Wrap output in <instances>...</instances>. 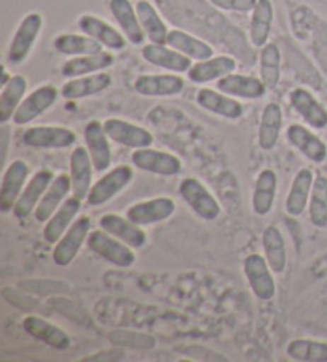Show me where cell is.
<instances>
[{
  "label": "cell",
  "instance_id": "12",
  "mask_svg": "<svg viewBox=\"0 0 327 362\" xmlns=\"http://www.w3.org/2000/svg\"><path fill=\"white\" fill-rule=\"evenodd\" d=\"M176 212V202L169 197H159L136 203L128 208L127 217L139 227L155 226L168 221Z\"/></svg>",
  "mask_w": 327,
  "mask_h": 362
},
{
  "label": "cell",
  "instance_id": "30",
  "mask_svg": "<svg viewBox=\"0 0 327 362\" xmlns=\"http://www.w3.org/2000/svg\"><path fill=\"white\" fill-rule=\"evenodd\" d=\"M115 58L109 52H101L96 54H85V56H74L66 61L61 67V76L66 78H77L90 74L104 72L105 69L114 66Z\"/></svg>",
  "mask_w": 327,
  "mask_h": 362
},
{
  "label": "cell",
  "instance_id": "33",
  "mask_svg": "<svg viewBox=\"0 0 327 362\" xmlns=\"http://www.w3.org/2000/svg\"><path fill=\"white\" fill-rule=\"evenodd\" d=\"M276 189H278V176H276V173L270 170V168L262 170L259 176H257L253 199H251V206H253L256 216L263 217L270 214L275 204Z\"/></svg>",
  "mask_w": 327,
  "mask_h": 362
},
{
  "label": "cell",
  "instance_id": "11",
  "mask_svg": "<svg viewBox=\"0 0 327 362\" xmlns=\"http://www.w3.org/2000/svg\"><path fill=\"white\" fill-rule=\"evenodd\" d=\"M110 141L128 148H146L154 146V136L149 129L122 118H107L103 123Z\"/></svg>",
  "mask_w": 327,
  "mask_h": 362
},
{
  "label": "cell",
  "instance_id": "42",
  "mask_svg": "<svg viewBox=\"0 0 327 362\" xmlns=\"http://www.w3.org/2000/svg\"><path fill=\"white\" fill-rule=\"evenodd\" d=\"M286 354L300 362H327V343L311 339H295L289 341Z\"/></svg>",
  "mask_w": 327,
  "mask_h": 362
},
{
  "label": "cell",
  "instance_id": "37",
  "mask_svg": "<svg viewBox=\"0 0 327 362\" xmlns=\"http://www.w3.org/2000/svg\"><path fill=\"white\" fill-rule=\"evenodd\" d=\"M136 11L147 39L152 43H166L169 29L154 4H150L149 0H139L136 4Z\"/></svg>",
  "mask_w": 327,
  "mask_h": 362
},
{
  "label": "cell",
  "instance_id": "2",
  "mask_svg": "<svg viewBox=\"0 0 327 362\" xmlns=\"http://www.w3.org/2000/svg\"><path fill=\"white\" fill-rule=\"evenodd\" d=\"M43 28V16L37 11L26 15L18 24L13 37H11L8 52H7V61L11 66H21L24 61L29 58L30 52L35 45L37 39L42 33Z\"/></svg>",
  "mask_w": 327,
  "mask_h": 362
},
{
  "label": "cell",
  "instance_id": "40",
  "mask_svg": "<svg viewBox=\"0 0 327 362\" xmlns=\"http://www.w3.org/2000/svg\"><path fill=\"white\" fill-rule=\"evenodd\" d=\"M53 48L56 52L66 56H85L104 52V47L90 35L79 34H59L53 40Z\"/></svg>",
  "mask_w": 327,
  "mask_h": 362
},
{
  "label": "cell",
  "instance_id": "7",
  "mask_svg": "<svg viewBox=\"0 0 327 362\" xmlns=\"http://www.w3.org/2000/svg\"><path fill=\"white\" fill-rule=\"evenodd\" d=\"M77 142V134L66 127H30L23 133V144L39 151H58L72 147Z\"/></svg>",
  "mask_w": 327,
  "mask_h": 362
},
{
  "label": "cell",
  "instance_id": "34",
  "mask_svg": "<svg viewBox=\"0 0 327 362\" xmlns=\"http://www.w3.org/2000/svg\"><path fill=\"white\" fill-rule=\"evenodd\" d=\"M275 8L272 0H257V5L251 13L249 40L254 48H262L268 43L272 34Z\"/></svg>",
  "mask_w": 327,
  "mask_h": 362
},
{
  "label": "cell",
  "instance_id": "20",
  "mask_svg": "<svg viewBox=\"0 0 327 362\" xmlns=\"http://www.w3.org/2000/svg\"><path fill=\"white\" fill-rule=\"evenodd\" d=\"M99 227L133 249H142L147 245V233L142 227L131 222L127 216L123 217L114 212H107L99 219Z\"/></svg>",
  "mask_w": 327,
  "mask_h": 362
},
{
  "label": "cell",
  "instance_id": "10",
  "mask_svg": "<svg viewBox=\"0 0 327 362\" xmlns=\"http://www.w3.org/2000/svg\"><path fill=\"white\" fill-rule=\"evenodd\" d=\"M29 165L24 160H15L8 165L4 173L2 185H0V211L2 214H8L13 211L18 198L26 187L29 177Z\"/></svg>",
  "mask_w": 327,
  "mask_h": 362
},
{
  "label": "cell",
  "instance_id": "43",
  "mask_svg": "<svg viewBox=\"0 0 327 362\" xmlns=\"http://www.w3.org/2000/svg\"><path fill=\"white\" fill-rule=\"evenodd\" d=\"M107 339L115 346L134 348V349H152L156 346L155 337L142 332H134V330L117 329L107 334Z\"/></svg>",
  "mask_w": 327,
  "mask_h": 362
},
{
  "label": "cell",
  "instance_id": "27",
  "mask_svg": "<svg viewBox=\"0 0 327 362\" xmlns=\"http://www.w3.org/2000/svg\"><path fill=\"white\" fill-rule=\"evenodd\" d=\"M112 85V76L107 72H96L90 76L69 78V82L62 85L61 96L69 101H79L99 93L105 91Z\"/></svg>",
  "mask_w": 327,
  "mask_h": 362
},
{
  "label": "cell",
  "instance_id": "1",
  "mask_svg": "<svg viewBox=\"0 0 327 362\" xmlns=\"http://www.w3.org/2000/svg\"><path fill=\"white\" fill-rule=\"evenodd\" d=\"M86 247L96 254L98 257L118 268H130L136 264V254L133 252V247L110 233H107L103 228L90 232L86 240Z\"/></svg>",
  "mask_w": 327,
  "mask_h": 362
},
{
  "label": "cell",
  "instance_id": "15",
  "mask_svg": "<svg viewBox=\"0 0 327 362\" xmlns=\"http://www.w3.org/2000/svg\"><path fill=\"white\" fill-rule=\"evenodd\" d=\"M141 54L149 64L165 69V71L174 74H187L193 66V61L190 58H187L185 54H182L178 49L166 45V43L150 42L142 47Z\"/></svg>",
  "mask_w": 327,
  "mask_h": 362
},
{
  "label": "cell",
  "instance_id": "3",
  "mask_svg": "<svg viewBox=\"0 0 327 362\" xmlns=\"http://www.w3.org/2000/svg\"><path fill=\"white\" fill-rule=\"evenodd\" d=\"M180 198L200 219L216 221L222 214V208L216 197L207 190V187L201 180L195 177H185L179 185Z\"/></svg>",
  "mask_w": 327,
  "mask_h": 362
},
{
  "label": "cell",
  "instance_id": "45",
  "mask_svg": "<svg viewBox=\"0 0 327 362\" xmlns=\"http://www.w3.org/2000/svg\"><path fill=\"white\" fill-rule=\"evenodd\" d=\"M212 7L235 13H253L257 0H210Z\"/></svg>",
  "mask_w": 327,
  "mask_h": 362
},
{
  "label": "cell",
  "instance_id": "16",
  "mask_svg": "<svg viewBox=\"0 0 327 362\" xmlns=\"http://www.w3.org/2000/svg\"><path fill=\"white\" fill-rule=\"evenodd\" d=\"M54 174L48 170L37 171L34 176H30L26 187L18 198V202L13 208V214L16 219H28L30 214H34L37 206H39L43 193L47 192L50 184L53 182Z\"/></svg>",
  "mask_w": 327,
  "mask_h": 362
},
{
  "label": "cell",
  "instance_id": "19",
  "mask_svg": "<svg viewBox=\"0 0 327 362\" xmlns=\"http://www.w3.org/2000/svg\"><path fill=\"white\" fill-rule=\"evenodd\" d=\"M236 59L227 54H219L207 58L205 61L193 62L190 71L187 72V77L190 82L205 85L210 82H217L222 77L234 74L236 71Z\"/></svg>",
  "mask_w": 327,
  "mask_h": 362
},
{
  "label": "cell",
  "instance_id": "18",
  "mask_svg": "<svg viewBox=\"0 0 327 362\" xmlns=\"http://www.w3.org/2000/svg\"><path fill=\"white\" fill-rule=\"evenodd\" d=\"M84 137L94 171L105 173L112 165V148L109 136L104 131V124L98 120H91L84 129Z\"/></svg>",
  "mask_w": 327,
  "mask_h": 362
},
{
  "label": "cell",
  "instance_id": "39",
  "mask_svg": "<svg viewBox=\"0 0 327 362\" xmlns=\"http://www.w3.org/2000/svg\"><path fill=\"white\" fill-rule=\"evenodd\" d=\"M259 74L268 91L278 88L281 82V49L276 43L268 42L260 48Z\"/></svg>",
  "mask_w": 327,
  "mask_h": 362
},
{
  "label": "cell",
  "instance_id": "36",
  "mask_svg": "<svg viewBox=\"0 0 327 362\" xmlns=\"http://www.w3.org/2000/svg\"><path fill=\"white\" fill-rule=\"evenodd\" d=\"M262 247L265 252V259L268 262L275 274L285 273L287 265V251L285 236L276 227L270 226L262 233Z\"/></svg>",
  "mask_w": 327,
  "mask_h": 362
},
{
  "label": "cell",
  "instance_id": "32",
  "mask_svg": "<svg viewBox=\"0 0 327 362\" xmlns=\"http://www.w3.org/2000/svg\"><path fill=\"white\" fill-rule=\"evenodd\" d=\"M282 122H285V115H282L281 105L268 103L262 110L259 133H257V142L262 151H273L276 147L281 136Z\"/></svg>",
  "mask_w": 327,
  "mask_h": 362
},
{
  "label": "cell",
  "instance_id": "22",
  "mask_svg": "<svg viewBox=\"0 0 327 362\" xmlns=\"http://www.w3.org/2000/svg\"><path fill=\"white\" fill-rule=\"evenodd\" d=\"M216 86L219 91L225 93L231 98L238 99H246V101H256L265 96L268 91L267 86L263 85L260 77L253 76H243V74H229V76L217 80Z\"/></svg>",
  "mask_w": 327,
  "mask_h": 362
},
{
  "label": "cell",
  "instance_id": "47",
  "mask_svg": "<svg viewBox=\"0 0 327 362\" xmlns=\"http://www.w3.org/2000/svg\"><path fill=\"white\" fill-rule=\"evenodd\" d=\"M11 77H13V76H8L7 69H5V66H4V67H2V80H0V85H2V86L7 85V83L10 82Z\"/></svg>",
  "mask_w": 327,
  "mask_h": 362
},
{
  "label": "cell",
  "instance_id": "14",
  "mask_svg": "<svg viewBox=\"0 0 327 362\" xmlns=\"http://www.w3.org/2000/svg\"><path fill=\"white\" fill-rule=\"evenodd\" d=\"M184 88V78L176 74H146L134 80V91L146 98L178 96Z\"/></svg>",
  "mask_w": 327,
  "mask_h": 362
},
{
  "label": "cell",
  "instance_id": "24",
  "mask_svg": "<svg viewBox=\"0 0 327 362\" xmlns=\"http://www.w3.org/2000/svg\"><path fill=\"white\" fill-rule=\"evenodd\" d=\"M69 168H71L69 176H71L72 182V195L84 202L88 193H90L94 170L90 152H88L86 147L79 146L77 148H74L71 153V161H69Z\"/></svg>",
  "mask_w": 327,
  "mask_h": 362
},
{
  "label": "cell",
  "instance_id": "46",
  "mask_svg": "<svg viewBox=\"0 0 327 362\" xmlns=\"http://www.w3.org/2000/svg\"><path fill=\"white\" fill-rule=\"evenodd\" d=\"M123 359V351L120 349H114V351H103L96 353L94 356H88L84 359V362H94V361H120Z\"/></svg>",
  "mask_w": 327,
  "mask_h": 362
},
{
  "label": "cell",
  "instance_id": "31",
  "mask_svg": "<svg viewBox=\"0 0 327 362\" xmlns=\"http://www.w3.org/2000/svg\"><path fill=\"white\" fill-rule=\"evenodd\" d=\"M314 177L316 176H314V173L310 168H302V170L295 174L285 203L286 212L291 217H300L305 212L308 202H310Z\"/></svg>",
  "mask_w": 327,
  "mask_h": 362
},
{
  "label": "cell",
  "instance_id": "13",
  "mask_svg": "<svg viewBox=\"0 0 327 362\" xmlns=\"http://www.w3.org/2000/svg\"><path fill=\"white\" fill-rule=\"evenodd\" d=\"M79 28L84 34L93 37L101 45L112 52H122L127 47L128 39L123 35L120 29H115L112 24L104 21L103 18H98L90 13H85L79 18Z\"/></svg>",
  "mask_w": 327,
  "mask_h": 362
},
{
  "label": "cell",
  "instance_id": "21",
  "mask_svg": "<svg viewBox=\"0 0 327 362\" xmlns=\"http://www.w3.org/2000/svg\"><path fill=\"white\" fill-rule=\"evenodd\" d=\"M109 10L128 42L133 45H142L147 37L142 30L136 5L131 4V0H109Z\"/></svg>",
  "mask_w": 327,
  "mask_h": 362
},
{
  "label": "cell",
  "instance_id": "17",
  "mask_svg": "<svg viewBox=\"0 0 327 362\" xmlns=\"http://www.w3.org/2000/svg\"><path fill=\"white\" fill-rule=\"evenodd\" d=\"M287 142L313 163H324L327 158V144L304 124L294 123L286 129Z\"/></svg>",
  "mask_w": 327,
  "mask_h": 362
},
{
  "label": "cell",
  "instance_id": "35",
  "mask_svg": "<svg viewBox=\"0 0 327 362\" xmlns=\"http://www.w3.org/2000/svg\"><path fill=\"white\" fill-rule=\"evenodd\" d=\"M166 45L178 49V52L185 54L187 58H190L192 61H205L214 56V48L210 43L180 29L169 30Z\"/></svg>",
  "mask_w": 327,
  "mask_h": 362
},
{
  "label": "cell",
  "instance_id": "25",
  "mask_svg": "<svg viewBox=\"0 0 327 362\" xmlns=\"http://www.w3.org/2000/svg\"><path fill=\"white\" fill-rule=\"evenodd\" d=\"M69 192H72V182L71 176L67 174H58L54 176L53 182L50 184L47 192L43 193L39 206L34 212V219L39 223H47L50 217H52L59 206L66 202Z\"/></svg>",
  "mask_w": 327,
  "mask_h": 362
},
{
  "label": "cell",
  "instance_id": "38",
  "mask_svg": "<svg viewBox=\"0 0 327 362\" xmlns=\"http://www.w3.org/2000/svg\"><path fill=\"white\" fill-rule=\"evenodd\" d=\"M28 80L23 76H13L10 82L2 86L0 93V123L5 124L13 120L16 109L20 107L23 99L26 98Z\"/></svg>",
  "mask_w": 327,
  "mask_h": 362
},
{
  "label": "cell",
  "instance_id": "9",
  "mask_svg": "<svg viewBox=\"0 0 327 362\" xmlns=\"http://www.w3.org/2000/svg\"><path fill=\"white\" fill-rule=\"evenodd\" d=\"M59 91L54 85H42L23 99L13 115L15 124H29L52 109L58 101Z\"/></svg>",
  "mask_w": 327,
  "mask_h": 362
},
{
  "label": "cell",
  "instance_id": "44",
  "mask_svg": "<svg viewBox=\"0 0 327 362\" xmlns=\"http://www.w3.org/2000/svg\"><path fill=\"white\" fill-rule=\"evenodd\" d=\"M18 287H21L24 292H30V294H62V292L69 291V286L64 283H58V281L50 279H33V281H21Z\"/></svg>",
  "mask_w": 327,
  "mask_h": 362
},
{
  "label": "cell",
  "instance_id": "8",
  "mask_svg": "<svg viewBox=\"0 0 327 362\" xmlns=\"http://www.w3.org/2000/svg\"><path fill=\"white\" fill-rule=\"evenodd\" d=\"M131 163H133L137 170L156 174V176L171 177L182 171V161L176 157V155L156 151V148L152 147L136 148V151L131 153Z\"/></svg>",
  "mask_w": 327,
  "mask_h": 362
},
{
  "label": "cell",
  "instance_id": "29",
  "mask_svg": "<svg viewBox=\"0 0 327 362\" xmlns=\"http://www.w3.org/2000/svg\"><path fill=\"white\" fill-rule=\"evenodd\" d=\"M289 99H291L292 109L297 112L308 127L314 129H324L327 127V110L310 91L305 88H295Z\"/></svg>",
  "mask_w": 327,
  "mask_h": 362
},
{
  "label": "cell",
  "instance_id": "41",
  "mask_svg": "<svg viewBox=\"0 0 327 362\" xmlns=\"http://www.w3.org/2000/svg\"><path fill=\"white\" fill-rule=\"evenodd\" d=\"M308 217L314 227H327V177L323 174L314 177L310 202H308Z\"/></svg>",
  "mask_w": 327,
  "mask_h": 362
},
{
  "label": "cell",
  "instance_id": "5",
  "mask_svg": "<svg viewBox=\"0 0 327 362\" xmlns=\"http://www.w3.org/2000/svg\"><path fill=\"white\" fill-rule=\"evenodd\" d=\"M243 272L253 294L259 300H272L276 294L273 270L270 268L265 255L249 254L243 260Z\"/></svg>",
  "mask_w": 327,
  "mask_h": 362
},
{
  "label": "cell",
  "instance_id": "23",
  "mask_svg": "<svg viewBox=\"0 0 327 362\" xmlns=\"http://www.w3.org/2000/svg\"><path fill=\"white\" fill-rule=\"evenodd\" d=\"M195 99H197V104L201 109L211 112L214 115L229 118V120H238L244 114L243 104L238 99L219 90L201 88Z\"/></svg>",
  "mask_w": 327,
  "mask_h": 362
},
{
  "label": "cell",
  "instance_id": "28",
  "mask_svg": "<svg viewBox=\"0 0 327 362\" xmlns=\"http://www.w3.org/2000/svg\"><path fill=\"white\" fill-rule=\"evenodd\" d=\"M81 209V199L77 197H67V199L62 203L58 211L50 217L48 222L43 227V238L50 245H56L64 235L69 227L72 226L77 219V214Z\"/></svg>",
  "mask_w": 327,
  "mask_h": 362
},
{
  "label": "cell",
  "instance_id": "26",
  "mask_svg": "<svg viewBox=\"0 0 327 362\" xmlns=\"http://www.w3.org/2000/svg\"><path fill=\"white\" fill-rule=\"evenodd\" d=\"M24 332L29 334L33 339L39 340L45 345L52 346L59 351H64L71 346V337H69L61 327L54 326L40 316H26L23 321Z\"/></svg>",
  "mask_w": 327,
  "mask_h": 362
},
{
  "label": "cell",
  "instance_id": "6",
  "mask_svg": "<svg viewBox=\"0 0 327 362\" xmlns=\"http://www.w3.org/2000/svg\"><path fill=\"white\" fill-rule=\"evenodd\" d=\"M91 232V219L86 216H81L69 227L67 232L62 235V238L56 243L53 249V262L58 267H67L77 257L81 246L88 240V235Z\"/></svg>",
  "mask_w": 327,
  "mask_h": 362
},
{
  "label": "cell",
  "instance_id": "4",
  "mask_svg": "<svg viewBox=\"0 0 327 362\" xmlns=\"http://www.w3.org/2000/svg\"><path fill=\"white\" fill-rule=\"evenodd\" d=\"M133 179L134 171L133 168L128 165L115 166L114 170L107 171L104 176H101L96 182L91 185L90 193H88L86 197L88 206L98 208V206L109 203L110 199L117 197L123 189H127Z\"/></svg>",
  "mask_w": 327,
  "mask_h": 362
}]
</instances>
